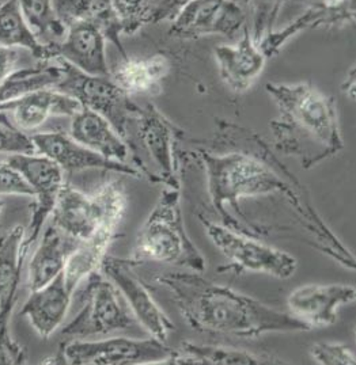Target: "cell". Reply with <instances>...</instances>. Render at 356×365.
Here are the masks:
<instances>
[{
    "label": "cell",
    "mask_w": 356,
    "mask_h": 365,
    "mask_svg": "<svg viewBox=\"0 0 356 365\" xmlns=\"http://www.w3.org/2000/svg\"><path fill=\"white\" fill-rule=\"evenodd\" d=\"M6 162L19 171L36 197V202L30 207V220L24 237V247L29 252L39 240L55 207L57 195L64 185V171L54 160L37 153L9 155Z\"/></svg>",
    "instance_id": "7c38bea8"
},
{
    "label": "cell",
    "mask_w": 356,
    "mask_h": 365,
    "mask_svg": "<svg viewBox=\"0 0 356 365\" xmlns=\"http://www.w3.org/2000/svg\"><path fill=\"white\" fill-rule=\"evenodd\" d=\"M245 1L252 15L250 31H252L253 40L258 45L265 36H268L272 30H275L279 13L287 0H245Z\"/></svg>",
    "instance_id": "f1b7e54d"
},
{
    "label": "cell",
    "mask_w": 356,
    "mask_h": 365,
    "mask_svg": "<svg viewBox=\"0 0 356 365\" xmlns=\"http://www.w3.org/2000/svg\"><path fill=\"white\" fill-rule=\"evenodd\" d=\"M355 67L348 71L342 85V91L350 99H355Z\"/></svg>",
    "instance_id": "8d00e7d4"
},
{
    "label": "cell",
    "mask_w": 356,
    "mask_h": 365,
    "mask_svg": "<svg viewBox=\"0 0 356 365\" xmlns=\"http://www.w3.org/2000/svg\"><path fill=\"white\" fill-rule=\"evenodd\" d=\"M82 240L72 238L71 235L59 230L49 223L43 231L36 252L31 255L28 267L29 291L43 288L63 272L70 255Z\"/></svg>",
    "instance_id": "7402d4cb"
},
{
    "label": "cell",
    "mask_w": 356,
    "mask_h": 365,
    "mask_svg": "<svg viewBox=\"0 0 356 365\" xmlns=\"http://www.w3.org/2000/svg\"><path fill=\"white\" fill-rule=\"evenodd\" d=\"M0 45L26 49L39 61L52 60L49 51L40 43L26 25L18 0H4L0 3Z\"/></svg>",
    "instance_id": "83f0119b"
},
{
    "label": "cell",
    "mask_w": 356,
    "mask_h": 365,
    "mask_svg": "<svg viewBox=\"0 0 356 365\" xmlns=\"http://www.w3.org/2000/svg\"><path fill=\"white\" fill-rule=\"evenodd\" d=\"M314 361L322 365H355L354 351L347 345L333 342H320L310 349Z\"/></svg>",
    "instance_id": "1f68e13d"
},
{
    "label": "cell",
    "mask_w": 356,
    "mask_h": 365,
    "mask_svg": "<svg viewBox=\"0 0 356 365\" xmlns=\"http://www.w3.org/2000/svg\"><path fill=\"white\" fill-rule=\"evenodd\" d=\"M36 148L28 133L16 129L0 114V154H34Z\"/></svg>",
    "instance_id": "4dcf8cb0"
},
{
    "label": "cell",
    "mask_w": 356,
    "mask_h": 365,
    "mask_svg": "<svg viewBox=\"0 0 356 365\" xmlns=\"http://www.w3.org/2000/svg\"><path fill=\"white\" fill-rule=\"evenodd\" d=\"M4 210V201H3V198H0V213L3 212Z\"/></svg>",
    "instance_id": "74e56055"
},
{
    "label": "cell",
    "mask_w": 356,
    "mask_h": 365,
    "mask_svg": "<svg viewBox=\"0 0 356 365\" xmlns=\"http://www.w3.org/2000/svg\"><path fill=\"white\" fill-rule=\"evenodd\" d=\"M82 292V309L61 334L72 339L108 336L116 331L132 329L136 323L128 304L112 281L101 270L93 272L86 279Z\"/></svg>",
    "instance_id": "ba28073f"
},
{
    "label": "cell",
    "mask_w": 356,
    "mask_h": 365,
    "mask_svg": "<svg viewBox=\"0 0 356 365\" xmlns=\"http://www.w3.org/2000/svg\"><path fill=\"white\" fill-rule=\"evenodd\" d=\"M355 299V287L348 284H307L290 294L287 306L294 318L312 330L335 324L337 309Z\"/></svg>",
    "instance_id": "2e32d148"
},
{
    "label": "cell",
    "mask_w": 356,
    "mask_h": 365,
    "mask_svg": "<svg viewBox=\"0 0 356 365\" xmlns=\"http://www.w3.org/2000/svg\"><path fill=\"white\" fill-rule=\"evenodd\" d=\"M0 195L34 197L26 180L6 160L0 162Z\"/></svg>",
    "instance_id": "d6a6232c"
},
{
    "label": "cell",
    "mask_w": 356,
    "mask_h": 365,
    "mask_svg": "<svg viewBox=\"0 0 356 365\" xmlns=\"http://www.w3.org/2000/svg\"><path fill=\"white\" fill-rule=\"evenodd\" d=\"M36 153L49 158L57 163L63 171L98 169L126 174L133 178H142L139 171L129 163L109 160L94 151L86 148L81 143L73 140L68 133L52 130L31 135Z\"/></svg>",
    "instance_id": "e0dca14e"
},
{
    "label": "cell",
    "mask_w": 356,
    "mask_h": 365,
    "mask_svg": "<svg viewBox=\"0 0 356 365\" xmlns=\"http://www.w3.org/2000/svg\"><path fill=\"white\" fill-rule=\"evenodd\" d=\"M174 353L157 338L114 337L87 341L71 339L60 346L56 364L138 365L165 364Z\"/></svg>",
    "instance_id": "30bf717a"
},
{
    "label": "cell",
    "mask_w": 356,
    "mask_h": 365,
    "mask_svg": "<svg viewBox=\"0 0 356 365\" xmlns=\"http://www.w3.org/2000/svg\"><path fill=\"white\" fill-rule=\"evenodd\" d=\"M18 6L29 29L54 60L56 46L67 31V25L57 14L54 0H18Z\"/></svg>",
    "instance_id": "484cf974"
},
{
    "label": "cell",
    "mask_w": 356,
    "mask_h": 365,
    "mask_svg": "<svg viewBox=\"0 0 356 365\" xmlns=\"http://www.w3.org/2000/svg\"><path fill=\"white\" fill-rule=\"evenodd\" d=\"M71 297L61 272L43 288L30 292L19 315L28 318L40 337L49 338L66 319Z\"/></svg>",
    "instance_id": "ffe728a7"
},
{
    "label": "cell",
    "mask_w": 356,
    "mask_h": 365,
    "mask_svg": "<svg viewBox=\"0 0 356 365\" xmlns=\"http://www.w3.org/2000/svg\"><path fill=\"white\" fill-rule=\"evenodd\" d=\"M185 132L153 103H146L129 129L128 145L132 166L150 182L180 189L181 141Z\"/></svg>",
    "instance_id": "5b68a950"
},
{
    "label": "cell",
    "mask_w": 356,
    "mask_h": 365,
    "mask_svg": "<svg viewBox=\"0 0 356 365\" xmlns=\"http://www.w3.org/2000/svg\"><path fill=\"white\" fill-rule=\"evenodd\" d=\"M278 117L271 121L275 150L310 170L344 148L337 102L310 83L265 85Z\"/></svg>",
    "instance_id": "3957f363"
},
{
    "label": "cell",
    "mask_w": 356,
    "mask_h": 365,
    "mask_svg": "<svg viewBox=\"0 0 356 365\" xmlns=\"http://www.w3.org/2000/svg\"><path fill=\"white\" fill-rule=\"evenodd\" d=\"M196 143L200 145L190 151L181 150L180 159L181 163L193 160L204 170L211 202L223 222L222 225L245 235L257 237L249 227L260 231L263 228L253 225L240 211V200L280 195L300 217V225L315 237L322 252L344 267H355L354 255L330 232L328 225L310 204L306 189L290 170L285 169L267 141L255 130L218 118L213 139Z\"/></svg>",
    "instance_id": "6da1fadb"
},
{
    "label": "cell",
    "mask_w": 356,
    "mask_h": 365,
    "mask_svg": "<svg viewBox=\"0 0 356 365\" xmlns=\"http://www.w3.org/2000/svg\"><path fill=\"white\" fill-rule=\"evenodd\" d=\"M127 205V192L118 180L103 183L94 195H86L64 183L51 213V223L72 238L86 240L103 223L121 222Z\"/></svg>",
    "instance_id": "8992f818"
},
{
    "label": "cell",
    "mask_w": 356,
    "mask_h": 365,
    "mask_svg": "<svg viewBox=\"0 0 356 365\" xmlns=\"http://www.w3.org/2000/svg\"><path fill=\"white\" fill-rule=\"evenodd\" d=\"M82 109L75 98L56 90L55 87L31 91L21 98L0 105V114L9 124L22 130L31 132L44 125L51 117H70Z\"/></svg>",
    "instance_id": "ac0fdd59"
},
{
    "label": "cell",
    "mask_w": 356,
    "mask_h": 365,
    "mask_svg": "<svg viewBox=\"0 0 356 365\" xmlns=\"http://www.w3.org/2000/svg\"><path fill=\"white\" fill-rule=\"evenodd\" d=\"M61 78V67L57 58L39 61L37 66L16 68L0 82V105L21 98L31 91L56 87Z\"/></svg>",
    "instance_id": "4316f807"
},
{
    "label": "cell",
    "mask_w": 356,
    "mask_h": 365,
    "mask_svg": "<svg viewBox=\"0 0 356 365\" xmlns=\"http://www.w3.org/2000/svg\"><path fill=\"white\" fill-rule=\"evenodd\" d=\"M57 60L61 78L55 88L76 99L82 108L98 113L126 141L142 106L116 85L111 76L88 75L61 58Z\"/></svg>",
    "instance_id": "52a82bcc"
},
{
    "label": "cell",
    "mask_w": 356,
    "mask_h": 365,
    "mask_svg": "<svg viewBox=\"0 0 356 365\" xmlns=\"http://www.w3.org/2000/svg\"><path fill=\"white\" fill-rule=\"evenodd\" d=\"M133 267L135 265L131 259L105 255L101 262L100 270L120 291L136 322L141 323L151 337L166 344L169 334L176 329V324L159 307L147 287L135 274Z\"/></svg>",
    "instance_id": "4fadbf2b"
},
{
    "label": "cell",
    "mask_w": 356,
    "mask_h": 365,
    "mask_svg": "<svg viewBox=\"0 0 356 365\" xmlns=\"http://www.w3.org/2000/svg\"><path fill=\"white\" fill-rule=\"evenodd\" d=\"M106 36L94 16L71 22L61 43L55 51V58H61L75 68L94 76H111L106 61Z\"/></svg>",
    "instance_id": "9a60e30c"
},
{
    "label": "cell",
    "mask_w": 356,
    "mask_h": 365,
    "mask_svg": "<svg viewBox=\"0 0 356 365\" xmlns=\"http://www.w3.org/2000/svg\"><path fill=\"white\" fill-rule=\"evenodd\" d=\"M165 364L189 365H258L285 364L283 360L267 354H255L228 346L199 345L183 342Z\"/></svg>",
    "instance_id": "d4e9b609"
},
{
    "label": "cell",
    "mask_w": 356,
    "mask_h": 365,
    "mask_svg": "<svg viewBox=\"0 0 356 365\" xmlns=\"http://www.w3.org/2000/svg\"><path fill=\"white\" fill-rule=\"evenodd\" d=\"M24 225H15L0 237V364H24L28 359L26 349L15 342L9 329L29 253L24 247Z\"/></svg>",
    "instance_id": "8fae6325"
},
{
    "label": "cell",
    "mask_w": 356,
    "mask_h": 365,
    "mask_svg": "<svg viewBox=\"0 0 356 365\" xmlns=\"http://www.w3.org/2000/svg\"><path fill=\"white\" fill-rule=\"evenodd\" d=\"M205 232L218 250L228 261L223 270L233 273H264L279 280L291 279L297 269V258L283 250L271 247L256 237L245 235L225 225H216L199 216Z\"/></svg>",
    "instance_id": "9c48e42d"
},
{
    "label": "cell",
    "mask_w": 356,
    "mask_h": 365,
    "mask_svg": "<svg viewBox=\"0 0 356 365\" xmlns=\"http://www.w3.org/2000/svg\"><path fill=\"white\" fill-rule=\"evenodd\" d=\"M171 22L169 34L178 40L211 34L234 40L246 26V14L233 0H192Z\"/></svg>",
    "instance_id": "5bb4252c"
},
{
    "label": "cell",
    "mask_w": 356,
    "mask_h": 365,
    "mask_svg": "<svg viewBox=\"0 0 356 365\" xmlns=\"http://www.w3.org/2000/svg\"><path fill=\"white\" fill-rule=\"evenodd\" d=\"M189 1L192 0H153L146 15V25L173 21Z\"/></svg>",
    "instance_id": "e575fe53"
},
{
    "label": "cell",
    "mask_w": 356,
    "mask_h": 365,
    "mask_svg": "<svg viewBox=\"0 0 356 365\" xmlns=\"http://www.w3.org/2000/svg\"><path fill=\"white\" fill-rule=\"evenodd\" d=\"M120 223L121 222L118 220L103 223L90 238L82 240L76 250L70 255L63 269V274L66 285L72 294L93 272L100 270L101 262L114 240Z\"/></svg>",
    "instance_id": "cb8c5ba5"
},
{
    "label": "cell",
    "mask_w": 356,
    "mask_h": 365,
    "mask_svg": "<svg viewBox=\"0 0 356 365\" xmlns=\"http://www.w3.org/2000/svg\"><path fill=\"white\" fill-rule=\"evenodd\" d=\"M214 56L222 82L234 93H245L255 85L267 61L249 25L243 28L237 43L218 45Z\"/></svg>",
    "instance_id": "d6986e66"
},
{
    "label": "cell",
    "mask_w": 356,
    "mask_h": 365,
    "mask_svg": "<svg viewBox=\"0 0 356 365\" xmlns=\"http://www.w3.org/2000/svg\"><path fill=\"white\" fill-rule=\"evenodd\" d=\"M19 61V49L0 45V82L16 70Z\"/></svg>",
    "instance_id": "d590c367"
},
{
    "label": "cell",
    "mask_w": 356,
    "mask_h": 365,
    "mask_svg": "<svg viewBox=\"0 0 356 365\" xmlns=\"http://www.w3.org/2000/svg\"><path fill=\"white\" fill-rule=\"evenodd\" d=\"M153 0H109L123 36H132L146 26V15Z\"/></svg>",
    "instance_id": "f546056e"
},
{
    "label": "cell",
    "mask_w": 356,
    "mask_h": 365,
    "mask_svg": "<svg viewBox=\"0 0 356 365\" xmlns=\"http://www.w3.org/2000/svg\"><path fill=\"white\" fill-rule=\"evenodd\" d=\"M171 71V58L163 53L136 57L127 55L111 70V78L129 97H154L162 93Z\"/></svg>",
    "instance_id": "44dd1931"
},
{
    "label": "cell",
    "mask_w": 356,
    "mask_h": 365,
    "mask_svg": "<svg viewBox=\"0 0 356 365\" xmlns=\"http://www.w3.org/2000/svg\"><path fill=\"white\" fill-rule=\"evenodd\" d=\"M132 264L158 262L201 273L207 261L186 232L178 189L165 187L135 240Z\"/></svg>",
    "instance_id": "277c9868"
},
{
    "label": "cell",
    "mask_w": 356,
    "mask_h": 365,
    "mask_svg": "<svg viewBox=\"0 0 356 365\" xmlns=\"http://www.w3.org/2000/svg\"><path fill=\"white\" fill-rule=\"evenodd\" d=\"M157 282L171 292L186 323L200 333L253 339L268 333L310 330L291 314L207 280L198 272L166 273Z\"/></svg>",
    "instance_id": "7a4b0ae2"
},
{
    "label": "cell",
    "mask_w": 356,
    "mask_h": 365,
    "mask_svg": "<svg viewBox=\"0 0 356 365\" xmlns=\"http://www.w3.org/2000/svg\"><path fill=\"white\" fill-rule=\"evenodd\" d=\"M302 3L306 4V9L339 15L347 25H352L355 21V0H302Z\"/></svg>",
    "instance_id": "836d02e7"
},
{
    "label": "cell",
    "mask_w": 356,
    "mask_h": 365,
    "mask_svg": "<svg viewBox=\"0 0 356 365\" xmlns=\"http://www.w3.org/2000/svg\"><path fill=\"white\" fill-rule=\"evenodd\" d=\"M68 135L96 154L114 162L128 163L127 143L116 132L112 124L98 113L86 108L75 113L71 117Z\"/></svg>",
    "instance_id": "603a6c76"
}]
</instances>
